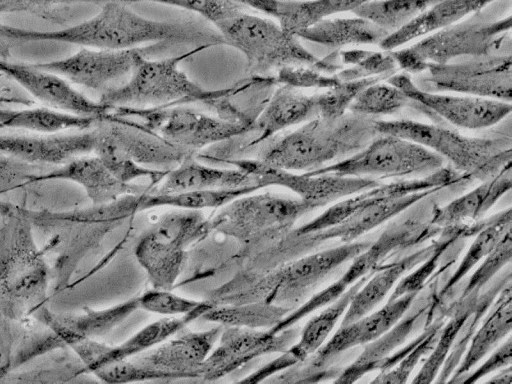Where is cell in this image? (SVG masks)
Segmentation results:
<instances>
[{
	"label": "cell",
	"mask_w": 512,
	"mask_h": 384,
	"mask_svg": "<svg viewBox=\"0 0 512 384\" xmlns=\"http://www.w3.org/2000/svg\"><path fill=\"white\" fill-rule=\"evenodd\" d=\"M391 53L398 68L407 74L464 58L511 54V16L460 21Z\"/></svg>",
	"instance_id": "obj_8"
},
{
	"label": "cell",
	"mask_w": 512,
	"mask_h": 384,
	"mask_svg": "<svg viewBox=\"0 0 512 384\" xmlns=\"http://www.w3.org/2000/svg\"><path fill=\"white\" fill-rule=\"evenodd\" d=\"M480 293L466 297H457L447 303V318L440 330L439 338L425 359L413 383H431L435 381L464 323L475 309Z\"/></svg>",
	"instance_id": "obj_40"
},
{
	"label": "cell",
	"mask_w": 512,
	"mask_h": 384,
	"mask_svg": "<svg viewBox=\"0 0 512 384\" xmlns=\"http://www.w3.org/2000/svg\"><path fill=\"white\" fill-rule=\"evenodd\" d=\"M487 317L479 323L451 378L447 382H458L466 375L502 338L508 336L512 325V284L508 281L491 305Z\"/></svg>",
	"instance_id": "obj_35"
},
{
	"label": "cell",
	"mask_w": 512,
	"mask_h": 384,
	"mask_svg": "<svg viewBox=\"0 0 512 384\" xmlns=\"http://www.w3.org/2000/svg\"><path fill=\"white\" fill-rule=\"evenodd\" d=\"M387 35L383 29L356 15L327 17L296 34L299 39L338 49L360 45L379 46Z\"/></svg>",
	"instance_id": "obj_36"
},
{
	"label": "cell",
	"mask_w": 512,
	"mask_h": 384,
	"mask_svg": "<svg viewBox=\"0 0 512 384\" xmlns=\"http://www.w3.org/2000/svg\"><path fill=\"white\" fill-rule=\"evenodd\" d=\"M97 118L81 116L47 106H25L20 109L0 107V130L22 129L38 134L59 133L66 130H86Z\"/></svg>",
	"instance_id": "obj_38"
},
{
	"label": "cell",
	"mask_w": 512,
	"mask_h": 384,
	"mask_svg": "<svg viewBox=\"0 0 512 384\" xmlns=\"http://www.w3.org/2000/svg\"><path fill=\"white\" fill-rule=\"evenodd\" d=\"M511 224V208H508L491 216L488 223L473 236L474 240L459 265L439 289L438 300L440 305L451 301L455 288L459 286L462 279L496 247L507 232L511 231Z\"/></svg>",
	"instance_id": "obj_39"
},
{
	"label": "cell",
	"mask_w": 512,
	"mask_h": 384,
	"mask_svg": "<svg viewBox=\"0 0 512 384\" xmlns=\"http://www.w3.org/2000/svg\"><path fill=\"white\" fill-rule=\"evenodd\" d=\"M138 297L140 310L163 317L184 316L196 311L206 312L215 305L212 300L199 301L167 289L152 288Z\"/></svg>",
	"instance_id": "obj_48"
},
{
	"label": "cell",
	"mask_w": 512,
	"mask_h": 384,
	"mask_svg": "<svg viewBox=\"0 0 512 384\" xmlns=\"http://www.w3.org/2000/svg\"><path fill=\"white\" fill-rule=\"evenodd\" d=\"M372 241H353L317 251L267 272L232 280L217 291L216 304L252 301L290 309L301 302L325 277L365 250Z\"/></svg>",
	"instance_id": "obj_5"
},
{
	"label": "cell",
	"mask_w": 512,
	"mask_h": 384,
	"mask_svg": "<svg viewBox=\"0 0 512 384\" xmlns=\"http://www.w3.org/2000/svg\"><path fill=\"white\" fill-rule=\"evenodd\" d=\"M511 257L512 236L511 231H509L496 247L483 258L481 264L463 286L459 297L480 293L481 289L485 287L505 265L510 264Z\"/></svg>",
	"instance_id": "obj_50"
},
{
	"label": "cell",
	"mask_w": 512,
	"mask_h": 384,
	"mask_svg": "<svg viewBox=\"0 0 512 384\" xmlns=\"http://www.w3.org/2000/svg\"><path fill=\"white\" fill-rule=\"evenodd\" d=\"M511 363L512 339L509 334L507 340L501 344L485 362H483L473 372L469 371L466 375L460 378L458 382H477L480 378L499 369H503L504 367L511 365Z\"/></svg>",
	"instance_id": "obj_55"
},
{
	"label": "cell",
	"mask_w": 512,
	"mask_h": 384,
	"mask_svg": "<svg viewBox=\"0 0 512 384\" xmlns=\"http://www.w3.org/2000/svg\"><path fill=\"white\" fill-rule=\"evenodd\" d=\"M92 127L77 133L0 135V153L43 166L62 165L93 152Z\"/></svg>",
	"instance_id": "obj_27"
},
{
	"label": "cell",
	"mask_w": 512,
	"mask_h": 384,
	"mask_svg": "<svg viewBox=\"0 0 512 384\" xmlns=\"http://www.w3.org/2000/svg\"><path fill=\"white\" fill-rule=\"evenodd\" d=\"M92 129L94 133L93 153L119 180L132 183L139 178H147L152 183H157L163 180L168 173L169 170L153 169L136 163L96 123Z\"/></svg>",
	"instance_id": "obj_44"
},
{
	"label": "cell",
	"mask_w": 512,
	"mask_h": 384,
	"mask_svg": "<svg viewBox=\"0 0 512 384\" xmlns=\"http://www.w3.org/2000/svg\"><path fill=\"white\" fill-rule=\"evenodd\" d=\"M65 346L63 341L46 327V330L36 332L24 339L8 361V368L9 370L15 369L39 355Z\"/></svg>",
	"instance_id": "obj_53"
},
{
	"label": "cell",
	"mask_w": 512,
	"mask_h": 384,
	"mask_svg": "<svg viewBox=\"0 0 512 384\" xmlns=\"http://www.w3.org/2000/svg\"><path fill=\"white\" fill-rule=\"evenodd\" d=\"M156 44L131 49L82 47L68 57L33 65L54 72L70 83L105 91L124 83L133 71L137 56Z\"/></svg>",
	"instance_id": "obj_19"
},
{
	"label": "cell",
	"mask_w": 512,
	"mask_h": 384,
	"mask_svg": "<svg viewBox=\"0 0 512 384\" xmlns=\"http://www.w3.org/2000/svg\"><path fill=\"white\" fill-rule=\"evenodd\" d=\"M112 114L133 119L189 154L250 133L251 127L187 105L115 107Z\"/></svg>",
	"instance_id": "obj_13"
},
{
	"label": "cell",
	"mask_w": 512,
	"mask_h": 384,
	"mask_svg": "<svg viewBox=\"0 0 512 384\" xmlns=\"http://www.w3.org/2000/svg\"><path fill=\"white\" fill-rule=\"evenodd\" d=\"M315 209L299 197L252 192L219 208L209 223L211 232L216 231L241 243L250 244L290 232L303 215Z\"/></svg>",
	"instance_id": "obj_14"
},
{
	"label": "cell",
	"mask_w": 512,
	"mask_h": 384,
	"mask_svg": "<svg viewBox=\"0 0 512 384\" xmlns=\"http://www.w3.org/2000/svg\"><path fill=\"white\" fill-rule=\"evenodd\" d=\"M510 280L511 272L510 269H508L506 274H502L497 279V281H493V283L489 286V289H486L482 294L480 293L478 303L460 330L454 345L452 346L444 364L442 365L436 377L437 379H435L436 382L448 381L456 366L459 364L470 342V339L479 323L481 322L483 316L487 313L488 309L493 304L500 290Z\"/></svg>",
	"instance_id": "obj_46"
},
{
	"label": "cell",
	"mask_w": 512,
	"mask_h": 384,
	"mask_svg": "<svg viewBox=\"0 0 512 384\" xmlns=\"http://www.w3.org/2000/svg\"><path fill=\"white\" fill-rule=\"evenodd\" d=\"M213 25L224 44L244 55L252 75L267 76L284 67L311 65L318 59L297 36L268 18L242 11Z\"/></svg>",
	"instance_id": "obj_12"
},
{
	"label": "cell",
	"mask_w": 512,
	"mask_h": 384,
	"mask_svg": "<svg viewBox=\"0 0 512 384\" xmlns=\"http://www.w3.org/2000/svg\"><path fill=\"white\" fill-rule=\"evenodd\" d=\"M0 71L12 77L34 100L64 112L101 118L111 109L75 89L64 77L33 64L0 59Z\"/></svg>",
	"instance_id": "obj_21"
},
{
	"label": "cell",
	"mask_w": 512,
	"mask_h": 384,
	"mask_svg": "<svg viewBox=\"0 0 512 384\" xmlns=\"http://www.w3.org/2000/svg\"><path fill=\"white\" fill-rule=\"evenodd\" d=\"M296 331L292 328L279 333L269 330L225 327L198 371V377L213 381L222 378L250 361L291 345Z\"/></svg>",
	"instance_id": "obj_20"
},
{
	"label": "cell",
	"mask_w": 512,
	"mask_h": 384,
	"mask_svg": "<svg viewBox=\"0 0 512 384\" xmlns=\"http://www.w3.org/2000/svg\"><path fill=\"white\" fill-rule=\"evenodd\" d=\"M512 54L473 57L434 65L414 83L430 92H450L512 101Z\"/></svg>",
	"instance_id": "obj_16"
},
{
	"label": "cell",
	"mask_w": 512,
	"mask_h": 384,
	"mask_svg": "<svg viewBox=\"0 0 512 384\" xmlns=\"http://www.w3.org/2000/svg\"><path fill=\"white\" fill-rule=\"evenodd\" d=\"M386 81L400 88L414 102L413 109L436 124L469 130L488 129L506 120L512 110L510 102L423 90L405 72L395 73Z\"/></svg>",
	"instance_id": "obj_17"
},
{
	"label": "cell",
	"mask_w": 512,
	"mask_h": 384,
	"mask_svg": "<svg viewBox=\"0 0 512 384\" xmlns=\"http://www.w3.org/2000/svg\"><path fill=\"white\" fill-rule=\"evenodd\" d=\"M373 0H279L275 18L289 34L295 35L332 15L353 12Z\"/></svg>",
	"instance_id": "obj_42"
},
{
	"label": "cell",
	"mask_w": 512,
	"mask_h": 384,
	"mask_svg": "<svg viewBox=\"0 0 512 384\" xmlns=\"http://www.w3.org/2000/svg\"><path fill=\"white\" fill-rule=\"evenodd\" d=\"M444 162L441 156L413 141L379 134L353 155L309 172L372 179L415 177L439 170Z\"/></svg>",
	"instance_id": "obj_15"
},
{
	"label": "cell",
	"mask_w": 512,
	"mask_h": 384,
	"mask_svg": "<svg viewBox=\"0 0 512 384\" xmlns=\"http://www.w3.org/2000/svg\"><path fill=\"white\" fill-rule=\"evenodd\" d=\"M24 212L33 227L51 235L44 250H62L58 262L63 277L64 271H70L113 224L139 212V202L137 194H129L110 203L81 209L55 212L24 208Z\"/></svg>",
	"instance_id": "obj_9"
},
{
	"label": "cell",
	"mask_w": 512,
	"mask_h": 384,
	"mask_svg": "<svg viewBox=\"0 0 512 384\" xmlns=\"http://www.w3.org/2000/svg\"><path fill=\"white\" fill-rule=\"evenodd\" d=\"M162 45L166 44L158 43L140 53L130 77L124 83L103 91L98 101L111 110L115 107L153 108L195 103L214 113L229 88L203 89L179 68L183 60L212 45H198L171 58L151 60L146 57L150 50Z\"/></svg>",
	"instance_id": "obj_6"
},
{
	"label": "cell",
	"mask_w": 512,
	"mask_h": 384,
	"mask_svg": "<svg viewBox=\"0 0 512 384\" xmlns=\"http://www.w3.org/2000/svg\"><path fill=\"white\" fill-rule=\"evenodd\" d=\"M258 186H247L235 189H218L204 191H186L177 193H147L139 195L140 211L171 207L175 209L203 210L221 208L232 200L259 190Z\"/></svg>",
	"instance_id": "obj_43"
},
{
	"label": "cell",
	"mask_w": 512,
	"mask_h": 384,
	"mask_svg": "<svg viewBox=\"0 0 512 384\" xmlns=\"http://www.w3.org/2000/svg\"><path fill=\"white\" fill-rule=\"evenodd\" d=\"M243 7L254 8L275 18L279 0H228Z\"/></svg>",
	"instance_id": "obj_57"
},
{
	"label": "cell",
	"mask_w": 512,
	"mask_h": 384,
	"mask_svg": "<svg viewBox=\"0 0 512 384\" xmlns=\"http://www.w3.org/2000/svg\"><path fill=\"white\" fill-rule=\"evenodd\" d=\"M49 267L33 236L24 207L14 205L0 227V313L21 320L47 299Z\"/></svg>",
	"instance_id": "obj_4"
},
{
	"label": "cell",
	"mask_w": 512,
	"mask_h": 384,
	"mask_svg": "<svg viewBox=\"0 0 512 384\" xmlns=\"http://www.w3.org/2000/svg\"><path fill=\"white\" fill-rule=\"evenodd\" d=\"M512 165L509 163L494 177L482 181L471 191L444 206H433L429 222L440 228L480 220L500 198L511 190Z\"/></svg>",
	"instance_id": "obj_31"
},
{
	"label": "cell",
	"mask_w": 512,
	"mask_h": 384,
	"mask_svg": "<svg viewBox=\"0 0 512 384\" xmlns=\"http://www.w3.org/2000/svg\"><path fill=\"white\" fill-rule=\"evenodd\" d=\"M142 2L145 0H0V14L12 12H29L34 15L53 17L54 10L62 11L61 8L79 3L104 4L107 2Z\"/></svg>",
	"instance_id": "obj_54"
},
{
	"label": "cell",
	"mask_w": 512,
	"mask_h": 384,
	"mask_svg": "<svg viewBox=\"0 0 512 384\" xmlns=\"http://www.w3.org/2000/svg\"><path fill=\"white\" fill-rule=\"evenodd\" d=\"M408 107L413 109L414 102L400 88L387 81H377L360 92L349 111L378 118Z\"/></svg>",
	"instance_id": "obj_47"
},
{
	"label": "cell",
	"mask_w": 512,
	"mask_h": 384,
	"mask_svg": "<svg viewBox=\"0 0 512 384\" xmlns=\"http://www.w3.org/2000/svg\"><path fill=\"white\" fill-rule=\"evenodd\" d=\"M377 117L351 111L315 117L273 139L258 160L270 166L307 172L338 162L363 149L377 135Z\"/></svg>",
	"instance_id": "obj_3"
},
{
	"label": "cell",
	"mask_w": 512,
	"mask_h": 384,
	"mask_svg": "<svg viewBox=\"0 0 512 384\" xmlns=\"http://www.w3.org/2000/svg\"><path fill=\"white\" fill-rule=\"evenodd\" d=\"M439 0H373L352 13L389 34L402 28Z\"/></svg>",
	"instance_id": "obj_45"
},
{
	"label": "cell",
	"mask_w": 512,
	"mask_h": 384,
	"mask_svg": "<svg viewBox=\"0 0 512 384\" xmlns=\"http://www.w3.org/2000/svg\"><path fill=\"white\" fill-rule=\"evenodd\" d=\"M105 134L136 163L171 170L188 155L139 122L111 112L96 121Z\"/></svg>",
	"instance_id": "obj_24"
},
{
	"label": "cell",
	"mask_w": 512,
	"mask_h": 384,
	"mask_svg": "<svg viewBox=\"0 0 512 384\" xmlns=\"http://www.w3.org/2000/svg\"><path fill=\"white\" fill-rule=\"evenodd\" d=\"M433 242L389 263L381 264L358 289L347 307L341 325L349 324L373 311L404 274L421 264L432 252Z\"/></svg>",
	"instance_id": "obj_34"
},
{
	"label": "cell",
	"mask_w": 512,
	"mask_h": 384,
	"mask_svg": "<svg viewBox=\"0 0 512 384\" xmlns=\"http://www.w3.org/2000/svg\"><path fill=\"white\" fill-rule=\"evenodd\" d=\"M291 310L269 302L252 301L215 304L202 318L224 327L268 330L277 325Z\"/></svg>",
	"instance_id": "obj_41"
},
{
	"label": "cell",
	"mask_w": 512,
	"mask_h": 384,
	"mask_svg": "<svg viewBox=\"0 0 512 384\" xmlns=\"http://www.w3.org/2000/svg\"><path fill=\"white\" fill-rule=\"evenodd\" d=\"M319 116L318 95L305 94L299 88L280 84L275 88L255 118L247 147L275 137L281 131L301 125Z\"/></svg>",
	"instance_id": "obj_30"
},
{
	"label": "cell",
	"mask_w": 512,
	"mask_h": 384,
	"mask_svg": "<svg viewBox=\"0 0 512 384\" xmlns=\"http://www.w3.org/2000/svg\"><path fill=\"white\" fill-rule=\"evenodd\" d=\"M15 204L0 200V216L8 214L14 207Z\"/></svg>",
	"instance_id": "obj_59"
},
{
	"label": "cell",
	"mask_w": 512,
	"mask_h": 384,
	"mask_svg": "<svg viewBox=\"0 0 512 384\" xmlns=\"http://www.w3.org/2000/svg\"><path fill=\"white\" fill-rule=\"evenodd\" d=\"M92 374L109 384L181 379L178 375L142 366L132 359L109 363L96 369Z\"/></svg>",
	"instance_id": "obj_51"
},
{
	"label": "cell",
	"mask_w": 512,
	"mask_h": 384,
	"mask_svg": "<svg viewBox=\"0 0 512 384\" xmlns=\"http://www.w3.org/2000/svg\"><path fill=\"white\" fill-rule=\"evenodd\" d=\"M48 166L32 164L10 155H0V194L32 184L33 178Z\"/></svg>",
	"instance_id": "obj_52"
},
{
	"label": "cell",
	"mask_w": 512,
	"mask_h": 384,
	"mask_svg": "<svg viewBox=\"0 0 512 384\" xmlns=\"http://www.w3.org/2000/svg\"><path fill=\"white\" fill-rule=\"evenodd\" d=\"M441 230L442 228L431 224L429 219L422 220L415 215L393 223L351 260L350 266L335 282L294 308L269 331L279 333L291 328L310 313L335 301L360 278L377 269L392 255L435 239Z\"/></svg>",
	"instance_id": "obj_11"
},
{
	"label": "cell",
	"mask_w": 512,
	"mask_h": 384,
	"mask_svg": "<svg viewBox=\"0 0 512 384\" xmlns=\"http://www.w3.org/2000/svg\"><path fill=\"white\" fill-rule=\"evenodd\" d=\"M498 0H439L379 44L384 51L402 48L412 41L442 30Z\"/></svg>",
	"instance_id": "obj_32"
},
{
	"label": "cell",
	"mask_w": 512,
	"mask_h": 384,
	"mask_svg": "<svg viewBox=\"0 0 512 384\" xmlns=\"http://www.w3.org/2000/svg\"><path fill=\"white\" fill-rule=\"evenodd\" d=\"M258 186L247 172L234 168H218L202 164L188 155L179 165L169 170L157 192L177 193L186 191H204L235 189Z\"/></svg>",
	"instance_id": "obj_33"
},
{
	"label": "cell",
	"mask_w": 512,
	"mask_h": 384,
	"mask_svg": "<svg viewBox=\"0 0 512 384\" xmlns=\"http://www.w3.org/2000/svg\"><path fill=\"white\" fill-rule=\"evenodd\" d=\"M140 310L139 297L102 309H85L78 313H54L42 306L37 315L66 346L85 339H95L121 324L135 311Z\"/></svg>",
	"instance_id": "obj_29"
},
{
	"label": "cell",
	"mask_w": 512,
	"mask_h": 384,
	"mask_svg": "<svg viewBox=\"0 0 512 384\" xmlns=\"http://www.w3.org/2000/svg\"><path fill=\"white\" fill-rule=\"evenodd\" d=\"M471 181L452 166L406 180L366 189L341 200L304 225L291 230L292 249L304 252L329 241L340 244L362 235L444 189Z\"/></svg>",
	"instance_id": "obj_1"
},
{
	"label": "cell",
	"mask_w": 512,
	"mask_h": 384,
	"mask_svg": "<svg viewBox=\"0 0 512 384\" xmlns=\"http://www.w3.org/2000/svg\"><path fill=\"white\" fill-rule=\"evenodd\" d=\"M375 271L376 269L360 278L339 298L328 304L327 308L312 317L303 327L298 341L282 351L277 358L252 372L249 375L250 380L255 383L262 382L268 377L278 375L303 362L314 354L326 342L355 293Z\"/></svg>",
	"instance_id": "obj_25"
},
{
	"label": "cell",
	"mask_w": 512,
	"mask_h": 384,
	"mask_svg": "<svg viewBox=\"0 0 512 384\" xmlns=\"http://www.w3.org/2000/svg\"><path fill=\"white\" fill-rule=\"evenodd\" d=\"M211 232L201 210L175 209L163 214L138 240L134 254L152 288L172 290L188 248Z\"/></svg>",
	"instance_id": "obj_10"
},
{
	"label": "cell",
	"mask_w": 512,
	"mask_h": 384,
	"mask_svg": "<svg viewBox=\"0 0 512 384\" xmlns=\"http://www.w3.org/2000/svg\"><path fill=\"white\" fill-rule=\"evenodd\" d=\"M0 38L63 42L97 49H131L149 43L224 44L217 29L200 22L157 21L116 1L102 4L100 11L87 20L57 30L40 31L2 24Z\"/></svg>",
	"instance_id": "obj_2"
},
{
	"label": "cell",
	"mask_w": 512,
	"mask_h": 384,
	"mask_svg": "<svg viewBox=\"0 0 512 384\" xmlns=\"http://www.w3.org/2000/svg\"><path fill=\"white\" fill-rule=\"evenodd\" d=\"M376 130L378 135L402 137L428 148L471 180H488L512 160L511 127L490 135L469 136L449 125L378 118Z\"/></svg>",
	"instance_id": "obj_7"
},
{
	"label": "cell",
	"mask_w": 512,
	"mask_h": 384,
	"mask_svg": "<svg viewBox=\"0 0 512 384\" xmlns=\"http://www.w3.org/2000/svg\"><path fill=\"white\" fill-rule=\"evenodd\" d=\"M34 99L8 74L0 71V104L31 106Z\"/></svg>",
	"instance_id": "obj_56"
},
{
	"label": "cell",
	"mask_w": 512,
	"mask_h": 384,
	"mask_svg": "<svg viewBox=\"0 0 512 384\" xmlns=\"http://www.w3.org/2000/svg\"><path fill=\"white\" fill-rule=\"evenodd\" d=\"M488 382L500 383V384H511L512 383V369L511 365L504 367L503 370L492 376Z\"/></svg>",
	"instance_id": "obj_58"
},
{
	"label": "cell",
	"mask_w": 512,
	"mask_h": 384,
	"mask_svg": "<svg viewBox=\"0 0 512 384\" xmlns=\"http://www.w3.org/2000/svg\"><path fill=\"white\" fill-rule=\"evenodd\" d=\"M221 328L184 330L135 357L136 363L182 378L198 377V371L215 345Z\"/></svg>",
	"instance_id": "obj_26"
},
{
	"label": "cell",
	"mask_w": 512,
	"mask_h": 384,
	"mask_svg": "<svg viewBox=\"0 0 512 384\" xmlns=\"http://www.w3.org/2000/svg\"><path fill=\"white\" fill-rule=\"evenodd\" d=\"M446 274L447 272L437 275L419 293L417 306L412 304L409 313L407 311L388 331L366 344L362 353L337 375L335 382L352 383L376 370L381 361L402 345L417 328L432 320V307L441 288V280Z\"/></svg>",
	"instance_id": "obj_22"
},
{
	"label": "cell",
	"mask_w": 512,
	"mask_h": 384,
	"mask_svg": "<svg viewBox=\"0 0 512 384\" xmlns=\"http://www.w3.org/2000/svg\"><path fill=\"white\" fill-rule=\"evenodd\" d=\"M204 313L205 311H196L184 316L163 317L144 326L118 345L85 339L70 347L81 361L84 371L92 373L109 363L132 359L146 352L185 328L193 320L202 317Z\"/></svg>",
	"instance_id": "obj_23"
},
{
	"label": "cell",
	"mask_w": 512,
	"mask_h": 384,
	"mask_svg": "<svg viewBox=\"0 0 512 384\" xmlns=\"http://www.w3.org/2000/svg\"><path fill=\"white\" fill-rule=\"evenodd\" d=\"M52 180H66L80 185L92 204L96 205L113 202L125 195L145 192L142 186L119 180L95 155H82L37 174L32 184Z\"/></svg>",
	"instance_id": "obj_28"
},
{
	"label": "cell",
	"mask_w": 512,
	"mask_h": 384,
	"mask_svg": "<svg viewBox=\"0 0 512 384\" xmlns=\"http://www.w3.org/2000/svg\"><path fill=\"white\" fill-rule=\"evenodd\" d=\"M221 161L250 174L261 188L284 187L316 209L381 183L377 179L364 177L315 174L309 171L296 173L270 166L258 159L222 158Z\"/></svg>",
	"instance_id": "obj_18"
},
{
	"label": "cell",
	"mask_w": 512,
	"mask_h": 384,
	"mask_svg": "<svg viewBox=\"0 0 512 384\" xmlns=\"http://www.w3.org/2000/svg\"><path fill=\"white\" fill-rule=\"evenodd\" d=\"M386 80L382 77H370L349 81H341L339 84L326 89L318 95L319 116L337 117L349 111V107L355 98L367 86Z\"/></svg>",
	"instance_id": "obj_49"
},
{
	"label": "cell",
	"mask_w": 512,
	"mask_h": 384,
	"mask_svg": "<svg viewBox=\"0 0 512 384\" xmlns=\"http://www.w3.org/2000/svg\"><path fill=\"white\" fill-rule=\"evenodd\" d=\"M447 318V305H443L434 319L423 326V331L410 343L392 352L378 365L380 373L372 383H405L418 362L431 352L435 346L440 330Z\"/></svg>",
	"instance_id": "obj_37"
}]
</instances>
